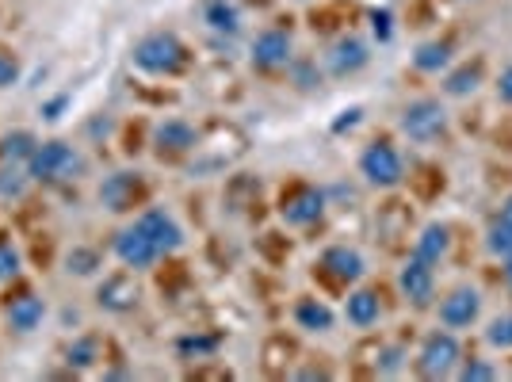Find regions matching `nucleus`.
<instances>
[{
  "mask_svg": "<svg viewBox=\"0 0 512 382\" xmlns=\"http://www.w3.org/2000/svg\"><path fill=\"white\" fill-rule=\"evenodd\" d=\"M31 184H35V180H31L27 165H20V161H0V199H4V203L23 199Z\"/></svg>",
  "mask_w": 512,
  "mask_h": 382,
  "instance_id": "4be33fe9",
  "label": "nucleus"
},
{
  "mask_svg": "<svg viewBox=\"0 0 512 382\" xmlns=\"http://www.w3.org/2000/svg\"><path fill=\"white\" fill-rule=\"evenodd\" d=\"M478 81H482V62L463 65V69H451L448 77H444V92L448 96H470L478 88Z\"/></svg>",
  "mask_w": 512,
  "mask_h": 382,
  "instance_id": "cd10ccee",
  "label": "nucleus"
},
{
  "mask_svg": "<svg viewBox=\"0 0 512 382\" xmlns=\"http://www.w3.org/2000/svg\"><path fill=\"white\" fill-rule=\"evenodd\" d=\"M20 272H23V253L8 241V237H0V283L20 279Z\"/></svg>",
  "mask_w": 512,
  "mask_h": 382,
  "instance_id": "c756f323",
  "label": "nucleus"
},
{
  "mask_svg": "<svg viewBox=\"0 0 512 382\" xmlns=\"http://www.w3.org/2000/svg\"><path fill=\"white\" fill-rule=\"evenodd\" d=\"M260 199V180L256 176H234L230 188H226V207L230 211H245V207H256Z\"/></svg>",
  "mask_w": 512,
  "mask_h": 382,
  "instance_id": "bb28decb",
  "label": "nucleus"
},
{
  "mask_svg": "<svg viewBox=\"0 0 512 382\" xmlns=\"http://www.w3.org/2000/svg\"><path fill=\"white\" fill-rule=\"evenodd\" d=\"M81 169H85L81 153L69 142H62V138L39 142L35 153H31V161H27V172H31L35 184H69V180L81 176Z\"/></svg>",
  "mask_w": 512,
  "mask_h": 382,
  "instance_id": "f03ea898",
  "label": "nucleus"
},
{
  "mask_svg": "<svg viewBox=\"0 0 512 382\" xmlns=\"http://www.w3.org/2000/svg\"><path fill=\"white\" fill-rule=\"evenodd\" d=\"M486 340H490L493 348H501V352H512V314L493 318L490 329H486Z\"/></svg>",
  "mask_w": 512,
  "mask_h": 382,
  "instance_id": "473e14b6",
  "label": "nucleus"
},
{
  "mask_svg": "<svg viewBox=\"0 0 512 382\" xmlns=\"http://www.w3.org/2000/svg\"><path fill=\"white\" fill-rule=\"evenodd\" d=\"M501 276H505V283L512 287V256H505V268H501Z\"/></svg>",
  "mask_w": 512,
  "mask_h": 382,
  "instance_id": "37998d69",
  "label": "nucleus"
},
{
  "mask_svg": "<svg viewBox=\"0 0 512 382\" xmlns=\"http://www.w3.org/2000/svg\"><path fill=\"white\" fill-rule=\"evenodd\" d=\"M398 287L402 295L413 302V306H428L432 295H436V276H432V264L421 260V256H409L406 268L398 272Z\"/></svg>",
  "mask_w": 512,
  "mask_h": 382,
  "instance_id": "dca6fc26",
  "label": "nucleus"
},
{
  "mask_svg": "<svg viewBox=\"0 0 512 382\" xmlns=\"http://www.w3.org/2000/svg\"><path fill=\"white\" fill-rule=\"evenodd\" d=\"M104 268V253L100 249H88V245H73L65 256V272L69 276H96Z\"/></svg>",
  "mask_w": 512,
  "mask_h": 382,
  "instance_id": "a878e982",
  "label": "nucleus"
},
{
  "mask_svg": "<svg viewBox=\"0 0 512 382\" xmlns=\"http://www.w3.org/2000/svg\"><path fill=\"white\" fill-rule=\"evenodd\" d=\"M448 226H440V222H428L425 230H421V237H417V245H413V256H421V260H428V264H440L444 256H448Z\"/></svg>",
  "mask_w": 512,
  "mask_h": 382,
  "instance_id": "412c9836",
  "label": "nucleus"
},
{
  "mask_svg": "<svg viewBox=\"0 0 512 382\" xmlns=\"http://www.w3.org/2000/svg\"><path fill=\"white\" fill-rule=\"evenodd\" d=\"M451 62V43L448 39H436V43H421L413 50V69L417 73H440Z\"/></svg>",
  "mask_w": 512,
  "mask_h": 382,
  "instance_id": "b1692460",
  "label": "nucleus"
},
{
  "mask_svg": "<svg viewBox=\"0 0 512 382\" xmlns=\"http://www.w3.org/2000/svg\"><path fill=\"white\" fill-rule=\"evenodd\" d=\"M360 176L371 188H398V184L406 180L402 153L390 146V142H383V138H375V142L360 153Z\"/></svg>",
  "mask_w": 512,
  "mask_h": 382,
  "instance_id": "7ed1b4c3",
  "label": "nucleus"
},
{
  "mask_svg": "<svg viewBox=\"0 0 512 382\" xmlns=\"http://www.w3.org/2000/svg\"><path fill=\"white\" fill-rule=\"evenodd\" d=\"M295 379H333V371L329 367H302V371H295Z\"/></svg>",
  "mask_w": 512,
  "mask_h": 382,
  "instance_id": "a19ab883",
  "label": "nucleus"
},
{
  "mask_svg": "<svg viewBox=\"0 0 512 382\" xmlns=\"http://www.w3.org/2000/svg\"><path fill=\"white\" fill-rule=\"evenodd\" d=\"M402 130H406L413 142H432L448 130V111L440 100H413L402 111Z\"/></svg>",
  "mask_w": 512,
  "mask_h": 382,
  "instance_id": "6e6552de",
  "label": "nucleus"
},
{
  "mask_svg": "<svg viewBox=\"0 0 512 382\" xmlns=\"http://www.w3.org/2000/svg\"><path fill=\"white\" fill-rule=\"evenodd\" d=\"M363 119V107H348V111H341V119L333 123V134H341V130H352L356 123Z\"/></svg>",
  "mask_w": 512,
  "mask_h": 382,
  "instance_id": "58836bf2",
  "label": "nucleus"
},
{
  "mask_svg": "<svg viewBox=\"0 0 512 382\" xmlns=\"http://www.w3.org/2000/svg\"><path fill=\"white\" fill-rule=\"evenodd\" d=\"M375 356H379V360H375V367H379V375H394V371H402V360H406V352H402V348H394V344H386V348H379Z\"/></svg>",
  "mask_w": 512,
  "mask_h": 382,
  "instance_id": "f704fd0d",
  "label": "nucleus"
},
{
  "mask_svg": "<svg viewBox=\"0 0 512 382\" xmlns=\"http://www.w3.org/2000/svg\"><path fill=\"white\" fill-rule=\"evenodd\" d=\"M130 58H134V65L142 73H150V77H176V73H184L188 62H192L188 46L180 43L172 31H153L146 39H138Z\"/></svg>",
  "mask_w": 512,
  "mask_h": 382,
  "instance_id": "f257e3e1",
  "label": "nucleus"
},
{
  "mask_svg": "<svg viewBox=\"0 0 512 382\" xmlns=\"http://www.w3.org/2000/svg\"><path fill=\"white\" fill-rule=\"evenodd\" d=\"M249 58L260 73H279V69H287L291 65V35L287 31H279V27H268V31H260L249 46Z\"/></svg>",
  "mask_w": 512,
  "mask_h": 382,
  "instance_id": "9d476101",
  "label": "nucleus"
},
{
  "mask_svg": "<svg viewBox=\"0 0 512 382\" xmlns=\"http://www.w3.org/2000/svg\"><path fill=\"white\" fill-rule=\"evenodd\" d=\"M333 321H337V314H333L329 302H321V298H299L295 302V325L306 333H329Z\"/></svg>",
  "mask_w": 512,
  "mask_h": 382,
  "instance_id": "6ab92c4d",
  "label": "nucleus"
},
{
  "mask_svg": "<svg viewBox=\"0 0 512 382\" xmlns=\"http://www.w3.org/2000/svg\"><path fill=\"white\" fill-rule=\"evenodd\" d=\"M4 318H8V329L12 333H20V337H27V333H35L39 325H43L46 318V298H39L31 287H16V291H8L4 295Z\"/></svg>",
  "mask_w": 512,
  "mask_h": 382,
  "instance_id": "0eeeda50",
  "label": "nucleus"
},
{
  "mask_svg": "<svg viewBox=\"0 0 512 382\" xmlns=\"http://www.w3.org/2000/svg\"><path fill=\"white\" fill-rule=\"evenodd\" d=\"M459 360H463L459 340L451 337V333H432V337L421 344V352H417V371H421L425 379H448L451 371L459 367Z\"/></svg>",
  "mask_w": 512,
  "mask_h": 382,
  "instance_id": "39448f33",
  "label": "nucleus"
},
{
  "mask_svg": "<svg viewBox=\"0 0 512 382\" xmlns=\"http://www.w3.org/2000/svg\"><path fill=\"white\" fill-rule=\"evenodd\" d=\"M16 81H20V58L8 46H0V88H12Z\"/></svg>",
  "mask_w": 512,
  "mask_h": 382,
  "instance_id": "72a5a7b5",
  "label": "nucleus"
},
{
  "mask_svg": "<svg viewBox=\"0 0 512 382\" xmlns=\"http://www.w3.org/2000/svg\"><path fill=\"white\" fill-rule=\"evenodd\" d=\"M291 73H295V81H299V88H314V85H321V73H318V65L314 62H295L291 58V65H287Z\"/></svg>",
  "mask_w": 512,
  "mask_h": 382,
  "instance_id": "e433bc0d",
  "label": "nucleus"
},
{
  "mask_svg": "<svg viewBox=\"0 0 512 382\" xmlns=\"http://www.w3.org/2000/svg\"><path fill=\"white\" fill-rule=\"evenodd\" d=\"M218 348H222V337H218V333H188V337L176 340V352H180L184 360H211Z\"/></svg>",
  "mask_w": 512,
  "mask_h": 382,
  "instance_id": "393cba45",
  "label": "nucleus"
},
{
  "mask_svg": "<svg viewBox=\"0 0 512 382\" xmlns=\"http://www.w3.org/2000/svg\"><path fill=\"white\" fill-rule=\"evenodd\" d=\"M455 375L463 382H490V379H497V367L486 360H459Z\"/></svg>",
  "mask_w": 512,
  "mask_h": 382,
  "instance_id": "2f4dec72",
  "label": "nucleus"
},
{
  "mask_svg": "<svg viewBox=\"0 0 512 382\" xmlns=\"http://www.w3.org/2000/svg\"><path fill=\"white\" fill-rule=\"evenodd\" d=\"M501 222H505V226H512V195L501 203Z\"/></svg>",
  "mask_w": 512,
  "mask_h": 382,
  "instance_id": "79ce46f5",
  "label": "nucleus"
},
{
  "mask_svg": "<svg viewBox=\"0 0 512 382\" xmlns=\"http://www.w3.org/2000/svg\"><path fill=\"white\" fill-rule=\"evenodd\" d=\"M69 92H62V96H50V100H43V107H39V115H43L46 123H58L65 111H69Z\"/></svg>",
  "mask_w": 512,
  "mask_h": 382,
  "instance_id": "4c0bfd02",
  "label": "nucleus"
},
{
  "mask_svg": "<svg viewBox=\"0 0 512 382\" xmlns=\"http://www.w3.org/2000/svg\"><path fill=\"white\" fill-rule=\"evenodd\" d=\"M203 23L211 27L214 35H237L241 31V8H237L234 0H207Z\"/></svg>",
  "mask_w": 512,
  "mask_h": 382,
  "instance_id": "aec40b11",
  "label": "nucleus"
},
{
  "mask_svg": "<svg viewBox=\"0 0 512 382\" xmlns=\"http://www.w3.org/2000/svg\"><path fill=\"white\" fill-rule=\"evenodd\" d=\"M318 272L325 279H333L337 287H348V283H356L363 276V256L356 249H348V245H329L318 260Z\"/></svg>",
  "mask_w": 512,
  "mask_h": 382,
  "instance_id": "4468645a",
  "label": "nucleus"
},
{
  "mask_svg": "<svg viewBox=\"0 0 512 382\" xmlns=\"http://www.w3.org/2000/svg\"><path fill=\"white\" fill-rule=\"evenodd\" d=\"M279 214H283V222H287V226L306 230V226L321 222V214H325V191L310 188V184H295L291 191H283V199H279Z\"/></svg>",
  "mask_w": 512,
  "mask_h": 382,
  "instance_id": "423d86ee",
  "label": "nucleus"
},
{
  "mask_svg": "<svg viewBox=\"0 0 512 382\" xmlns=\"http://www.w3.org/2000/svg\"><path fill=\"white\" fill-rule=\"evenodd\" d=\"M371 31H375L379 43H390L394 39V12L390 8H375L371 12Z\"/></svg>",
  "mask_w": 512,
  "mask_h": 382,
  "instance_id": "c9c22d12",
  "label": "nucleus"
},
{
  "mask_svg": "<svg viewBox=\"0 0 512 382\" xmlns=\"http://www.w3.org/2000/svg\"><path fill=\"white\" fill-rule=\"evenodd\" d=\"M486 249H490L493 256H501V260L512 256V226H505V222L497 218L490 230H486Z\"/></svg>",
  "mask_w": 512,
  "mask_h": 382,
  "instance_id": "7c9ffc66",
  "label": "nucleus"
},
{
  "mask_svg": "<svg viewBox=\"0 0 512 382\" xmlns=\"http://www.w3.org/2000/svg\"><path fill=\"white\" fill-rule=\"evenodd\" d=\"M379 314H383V302H379V291H371V287L352 291L348 302H344V318L352 321L356 329H371L379 321Z\"/></svg>",
  "mask_w": 512,
  "mask_h": 382,
  "instance_id": "a211bd4d",
  "label": "nucleus"
},
{
  "mask_svg": "<svg viewBox=\"0 0 512 382\" xmlns=\"http://www.w3.org/2000/svg\"><path fill=\"white\" fill-rule=\"evenodd\" d=\"M138 298H142V287H138V279H134L130 268L107 276L96 287V302H100V310H107V314H130L138 306Z\"/></svg>",
  "mask_w": 512,
  "mask_h": 382,
  "instance_id": "f8f14e48",
  "label": "nucleus"
},
{
  "mask_svg": "<svg viewBox=\"0 0 512 382\" xmlns=\"http://www.w3.org/2000/svg\"><path fill=\"white\" fill-rule=\"evenodd\" d=\"M497 96H501L505 104H512V65H509V69H501V81H497Z\"/></svg>",
  "mask_w": 512,
  "mask_h": 382,
  "instance_id": "ea45409f",
  "label": "nucleus"
},
{
  "mask_svg": "<svg viewBox=\"0 0 512 382\" xmlns=\"http://www.w3.org/2000/svg\"><path fill=\"white\" fill-rule=\"evenodd\" d=\"M39 146V138L31 134V130H8V134H0V161H20L27 165L31 161V153Z\"/></svg>",
  "mask_w": 512,
  "mask_h": 382,
  "instance_id": "5701e85b",
  "label": "nucleus"
},
{
  "mask_svg": "<svg viewBox=\"0 0 512 382\" xmlns=\"http://www.w3.org/2000/svg\"><path fill=\"white\" fill-rule=\"evenodd\" d=\"M150 199V184L142 172H111L100 184V203L111 214H130L134 207H142Z\"/></svg>",
  "mask_w": 512,
  "mask_h": 382,
  "instance_id": "20e7f679",
  "label": "nucleus"
},
{
  "mask_svg": "<svg viewBox=\"0 0 512 382\" xmlns=\"http://www.w3.org/2000/svg\"><path fill=\"white\" fill-rule=\"evenodd\" d=\"M134 222L150 234V241L157 245V253L161 256H172V253H180V249H184V230H180V222H176L169 211H161V207H146Z\"/></svg>",
  "mask_w": 512,
  "mask_h": 382,
  "instance_id": "9b49d317",
  "label": "nucleus"
},
{
  "mask_svg": "<svg viewBox=\"0 0 512 382\" xmlns=\"http://www.w3.org/2000/svg\"><path fill=\"white\" fill-rule=\"evenodd\" d=\"M111 249H115V256L127 264L130 272H146V268H153L157 260H161V253H157V245L150 241V234L134 222V226H127V230H119L115 234V241H111Z\"/></svg>",
  "mask_w": 512,
  "mask_h": 382,
  "instance_id": "1a4fd4ad",
  "label": "nucleus"
},
{
  "mask_svg": "<svg viewBox=\"0 0 512 382\" xmlns=\"http://www.w3.org/2000/svg\"><path fill=\"white\" fill-rule=\"evenodd\" d=\"M153 146L161 157H184V153H195V146H199V130L188 119H165L153 130Z\"/></svg>",
  "mask_w": 512,
  "mask_h": 382,
  "instance_id": "2eb2a0df",
  "label": "nucleus"
},
{
  "mask_svg": "<svg viewBox=\"0 0 512 382\" xmlns=\"http://www.w3.org/2000/svg\"><path fill=\"white\" fill-rule=\"evenodd\" d=\"M478 314H482V298H478V291H470V287H455L440 302V321L448 329H467V325L478 321Z\"/></svg>",
  "mask_w": 512,
  "mask_h": 382,
  "instance_id": "f3484780",
  "label": "nucleus"
},
{
  "mask_svg": "<svg viewBox=\"0 0 512 382\" xmlns=\"http://www.w3.org/2000/svg\"><path fill=\"white\" fill-rule=\"evenodd\" d=\"M96 360H100V340L96 337L73 340L69 352H65V363H69V367H92Z\"/></svg>",
  "mask_w": 512,
  "mask_h": 382,
  "instance_id": "c85d7f7f",
  "label": "nucleus"
},
{
  "mask_svg": "<svg viewBox=\"0 0 512 382\" xmlns=\"http://www.w3.org/2000/svg\"><path fill=\"white\" fill-rule=\"evenodd\" d=\"M367 62H371V46L363 43V39H356V35H341L337 43L329 46V54H325V69L333 77H352Z\"/></svg>",
  "mask_w": 512,
  "mask_h": 382,
  "instance_id": "ddd939ff",
  "label": "nucleus"
}]
</instances>
